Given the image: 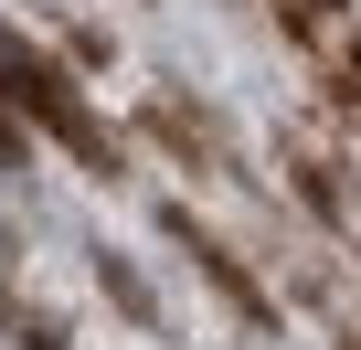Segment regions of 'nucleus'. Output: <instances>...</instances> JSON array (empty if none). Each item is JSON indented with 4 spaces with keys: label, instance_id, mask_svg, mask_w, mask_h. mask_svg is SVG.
<instances>
[{
    "label": "nucleus",
    "instance_id": "f257e3e1",
    "mask_svg": "<svg viewBox=\"0 0 361 350\" xmlns=\"http://www.w3.org/2000/svg\"><path fill=\"white\" fill-rule=\"evenodd\" d=\"M0 96H11V106L43 127V138H64L75 159H96V170H106V138H96V117L75 106V85H64V75H54V64L22 43V32H0Z\"/></svg>",
    "mask_w": 361,
    "mask_h": 350
},
{
    "label": "nucleus",
    "instance_id": "f03ea898",
    "mask_svg": "<svg viewBox=\"0 0 361 350\" xmlns=\"http://www.w3.org/2000/svg\"><path fill=\"white\" fill-rule=\"evenodd\" d=\"M170 234H180V255H192V265H202V276H213V287L234 297V318H255V329H266V287L245 276V255H234V244H213V234H202L192 213H170Z\"/></svg>",
    "mask_w": 361,
    "mask_h": 350
}]
</instances>
